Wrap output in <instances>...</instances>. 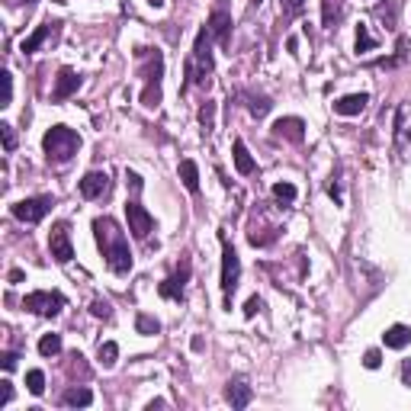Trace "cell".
Here are the masks:
<instances>
[{"label":"cell","instance_id":"1","mask_svg":"<svg viewBox=\"0 0 411 411\" xmlns=\"http://www.w3.org/2000/svg\"><path fill=\"white\" fill-rule=\"evenodd\" d=\"M93 235H97V244H100L109 270H113L116 277H126L129 270H132V251H129L126 232L109 216H103V218H93Z\"/></svg>","mask_w":411,"mask_h":411},{"label":"cell","instance_id":"2","mask_svg":"<svg viewBox=\"0 0 411 411\" xmlns=\"http://www.w3.org/2000/svg\"><path fill=\"white\" fill-rule=\"evenodd\" d=\"M212 42H216V39H212L209 26L196 33V45H193V51H190V58H186V65H184L186 84H200V87L209 84V74H212Z\"/></svg>","mask_w":411,"mask_h":411},{"label":"cell","instance_id":"3","mask_svg":"<svg viewBox=\"0 0 411 411\" xmlns=\"http://www.w3.org/2000/svg\"><path fill=\"white\" fill-rule=\"evenodd\" d=\"M42 148L51 164H67L77 154V148H81V135L67 126H51L42 138Z\"/></svg>","mask_w":411,"mask_h":411},{"label":"cell","instance_id":"4","mask_svg":"<svg viewBox=\"0 0 411 411\" xmlns=\"http://www.w3.org/2000/svg\"><path fill=\"white\" fill-rule=\"evenodd\" d=\"M218 238H222V293H225L228 305H232V296H235L238 280H241V257H238V251L228 241L225 228L218 232Z\"/></svg>","mask_w":411,"mask_h":411},{"label":"cell","instance_id":"5","mask_svg":"<svg viewBox=\"0 0 411 411\" xmlns=\"http://www.w3.org/2000/svg\"><path fill=\"white\" fill-rule=\"evenodd\" d=\"M23 309L42 315V319H55L61 309H65V296L61 293H51V289H35L23 299Z\"/></svg>","mask_w":411,"mask_h":411},{"label":"cell","instance_id":"6","mask_svg":"<svg viewBox=\"0 0 411 411\" xmlns=\"http://www.w3.org/2000/svg\"><path fill=\"white\" fill-rule=\"evenodd\" d=\"M392 135H395V152L402 158H411V103H398Z\"/></svg>","mask_w":411,"mask_h":411},{"label":"cell","instance_id":"7","mask_svg":"<svg viewBox=\"0 0 411 411\" xmlns=\"http://www.w3.org/2000/svg\"><path fill=\"white\" fill-rule=\"evenodd\" d=\"M51 209V196H29V200H19L13 202V216L26 225H35V222H42Z\"/></svg>","mask_w":411,"mask_h":411},{"label":"cell","instance_id":"8","mask_svg":"<svg viewBox=\"0 0 411 411\" xmlns=\"http://www.w3.org/2000/svg\"><path fill=\"white\" fill-rule=\"evenodd\" d=\"M126 218H129V232H132L135 238H148L154 232V218H152V212L145 209L138 200H132V202H126Z\"/></svg>","mask_w":411,"mask_h":411},{"label":"cell","instance_id":"9","mask_svg":"<svg viewBox=\"0 0 411 411\" xmlns=\"http://www.w3.org/2000/svg\"><path fill=\"white\" fill-rule=\"evenodd\" d=\"M190 270H193V264H190V257H184L174 277H168L158 286V293L164 296V299H184V289H186V283H190Z\"/></svg>","mask_w":411,"mask_h":411},{"label":"cell","instance_id":"10","mask_svg":"<svg viewBox=\"0 0 411 411\" xmlns=\"http://www.w3.org/2000/svg\"><path fill=\"white\" fill-rule=\"evenodd\" d=\"M49 251H51V257L58 260V264H67V260L74 257V248H71V232H67L65 222H58V225L51 228V235H49Z\"/></svg>","mask_w":411,"mask_h":411},{"label":"cell","instance_id":"11","mask_svg":"<svg viewBox=\"0 0 411 411\" xmlns=\"http://www.w3.org/2000/svg\"><path fill=\"white\" fill-rule=\"evenodd\" d=\"M209 33H212V39H216L222 49H228L232 45V13L228 10H222V7H216L212 10V17H209Z\"/></svg>","mask_w":411,"mask_h":411},{"label":"cell","instance_id":"12","mask_svg":"<svg viewBox=\"0 0 411 411\" xmlns=\"http://www.w3.org/2000/svg\"><path fill=\"white\" fill-rule=\"evenodd\" d=\"M81 193L87 196V200H100V196L109 193V174L106 170H90V174H84V180H81Z\"/></svg>","mask_w":411,"mask_h":411},{"label":"cell","instance_id":"13","mask_svg":"<svg viewBox=\"0 0 411 411\" xmlns=\"http://www.w3.org/2000/svg\"><path fill=\"white\" fill-rule=\"evenodd\" d=\"M273 138H286V142H303L305 138V122L299 116H286L273 122Z\"/></svg>","mask_w":411,"mask_h":411},{"label":"cell","instance_id":"14","mask_svg":"<svg viewBox=\"0 0 411 411\" xmlns=\"http://www.w3.org/2000/svg\"><path fill=\"white\" fill-rule=\"evenodd\" d=\"M225 398L232 402V408H248V405H251V398H254V389L248 386V379L235 376V379H228Z\"/></svg>","mask_w":411,"mask_h":411},{"label":"cell","instance_id":"15","mask_svg":"<svg viewBox=\"0 0 411 411\" xmlns=\"http://www.w3.org/2000/svg\"><path fill=\"white\" fill-rule=\"evenodd\" d=\"M77 87H81V74H77L74 67H61L58 77H55V100H67L71 93H77Z\"/></svg>","mask_w":411,"mask_h":411},{"label":"cell","instance_id":"16","mask_svg":"<svg viewBox=\"0 0 411 411\" xmlns=\"http://www.w3.org/2000/svg\"><path fill=\"white\" fill-rule=\"evenodd\" d=\"M366 103H369L366 93H350V97L335 100V113L337 116H360L363 109H366Z\"/></svg>","mask_w":411,"mask_h":411},{"label":"cell","instance_id":"17","mask_svg":"<svg viewBox=\"0 0 411 411\" xmlns=\"http://www.w3.org/2000/svg\"><path fill=\"white\" fill-rule=\"evenodd\" d=\"M344 19V0H321V26L335 29Z\"/></svg>","mask_w":411,"mask_h":411},{"label":"cell","instance_id":"18","mask_svg":"<svg viewBox=\"0 0 411 411\" xmlns=\"http://www.w3.org/2000/svg\"><path fill=\"white\" fill-rule=\"evenodd\" d=\"M232 154H235V168H238V174L251 177L254 170H257V164H254L251 152H248V148H244V142H241V138H238V142L232 145Z\"/></svg>","mask_w":411,"mask_h":411},{"label":"cell","instance_id":"19","mask_svg":"<svg viewBox=\"0 0 411 411\" xmlns=\"http://www.w3.org/2000/svg\"><path fill=\"white\" fill-rule=\"evenodd\" d=\"M382 341H386V347H392V350H402V347H408V341H411V328H405V325L386 328Z\"/></svg>","mask_w":411,"mask_h":411},{"label":"cell","instance_id":"20","mask_svg":"<svg viewBox=\"0 0 411 411\" xmlns=\"http://www.w3.org/2000/svg\"><path fill=\"white\" fill-rule=\"evenodd\" d=\"M55 26H58V23H45V26H39V29H35L29 39H23V51H26V55L39 51V45H42L49 35H55Z\"/></svg>","mask_w":411,"mask_h":411},{"label":"cell","instance_id":"21","mask_svg":"<svg viewBox=\"0 0 411 411\" xmlns=\"http://www.w3.org/2000/svg\"><path fill=\"white\" fill-rule=\"evenodd\" d=\"M180 180L190 193H200V168H196V161H180Z\"/></svg>","mask_w":411,"mask_h":411},{"label":"cell","instance_id":"22","mask_svg":"<svg viewBox=\"0 0 411 411\" xmlns=\"http://www.w3.org/2000/svg\"><path fill=\"white\" fill-rule=\"evenodd\" d=\"M61 402L71 405V408H87V405L93 402V392L90 389H84V386H74V389H67Z\"/></svg>","mask_w":411,"mask_h":411},{"label":"cell","instance_id":"23","mask_svg":"<svg viewBox=\"0 0 411 411\" xmlns=\"http://www.w3.org/2000/svg\"><path fill=\"white\" fill-rule=\"evenodd\" d=\"M376 19L386 26V29H395V26H398V0H386L382 7H376Z\"/></svg>","mask_w":411,"mask_h":411},{"label":"cell","instance_id":"24","mask_svg":"<svg viewBox=\"0 0 411 411\" xmlns=\"http://www.w3.org/2000/svg\"><path fill=\"white\" fill-rule=\"evenodd\" d=\"M411 55V39H398V45H395V58H386V61H379L382 67H395V65H402V61H408Z\"/></svg>","mask_w":411,"mask_h":411},{"label":"cell","instance_id":"25","mask_svg":"<svg viewBox=\"0 0 411 411\" xmlns=\"http://www.w3.org/2000/svg\"><path fill=\"white\" fill-rule=\"evenodd\" d=\"M26 389H29L33 395L45 392V373L42 369H29V373H26Z\"/></svg>","mask_w":411,"mask_h":411},{"label":"cell","instance_id":"26","mask_svg":"<svg viewBox=\"0 0 411 411\" xmlns=\"http://www.w3.org/2000/svg\"><path fill=\"white\" fill-rule=\"evenodd\" d=\"M273 200H277L280 206H293L296 202V186L293 184H277L273 186Z\"/></svg>","mask_w":411,"mask_h":411},{"label":"cell","instance_id":"27","mask_svg":"<svg viewBox=\"0 0 411 411\" xmlns=\"http://www.w3.org/2000/svg\"><path fill=\"white\" fill-rule=\"evenodd\" d=\"M39 353H42V357H58L61 353V337L58 335H45L42 341H39Z\"/></svg>","mask_w":411,"mask_h":411},{"label":"cell","instance_id":"28","mask_svg":"<svg viewBox=\"0 0 411 411\" xmlns=\"http://www.w3.org/2000/svg\"><path fill=\"white\" fill-rule=\"evenodd\" d=\"M200 126H202V132H212V129H216V103L212 100H206V106L200 109Z\"/></svg>","mask_w":411,"mask_h":411},{"label":"cell","instance_id":"29","mask_svg":"<svg viewBox=\"0 0 411 411\" xmlns=\"http://www.w3.org/2000/svg\"><path fill=\"white\" fill-rule=\"evenodd\" d=\"M135 328H138V335H158V331H161V321L142 312V315L135 319Z\"/></svg>","mask_w":411,"mask_h":411},{"label":"cell","instance_id":"30","mask_svg":"<svg viewBox=\"0 0 411 411\" xmlns=\"http://www.w3.org/2000/svg\"><path fill=\"white\" fill-rule=\"evenodd\" d=\"M376 49V39H373V35H369V29L366 26H357V55H360V51H373Z\"/></svg>","mask_w":411,"mask_h":411},{"label":"cell","instance_id":"31","mask_svg":"<svg viewBox=\"0 0 411 411\" xmlns=\"http://www.w3.org/2000/svg\"><path fill=\"white\" fill-rule=\"evenodd\" d=\"M116 357H119V347L113 344V341H106V344H100V363L103 366H116Z\"/></svg>","mask_w":411,"mask_h":411},{"label":"cell","instance_id":"32","mask_svg":"<svg viewBox=\"0 0 411 411\" xmlns=\"http://www.w3.org/2000/svg\"><path fill=\"white\" fill-rule=\"evenodd\" d=\"M0 84H3V93H0V106H10V103H13V74H10V71H3V74H0Z\"/></svg>","mask_w":411,"mask_h":411},{"label":"cell","instance_id":"33","mask_svg":"<svg viewBox=\"0 0 411 411\" xmlns=\"http://www.w3.org/2000/svg\"><path fill=\"white\" fill-rule=\"evenodd\" d=\"M280 10H283V19H293L305 10V0H280Z\"/></svg>","mask_w":411,"mask_h":411},{"label":"cell","instance_id":"34","mask_svg":"<svg viewBox=\"0 0 411 411\" xmlns=\"http://www.w3.org/2000/svg\"><path fill=\"white\" fill-rule=\"evenodd\" d=\"M270 106H273V103H270L267 97H251V106H248V109H251L254 119H264L270 113Z\"/></svg>","mask_w":411,"mask_h":411},{"label":"cell","instance_id":"35","mask_svg":"<svg viewBox=\"0 0 411 411\" xmlns=\"http://www.w3.org/2000/svg\"><path fill=\"white\" fill-rule=\"evenodd\" d=\"M0 135H3V152H7V154L17 152V132H13V126H10V122H3V126H0Z\"/></svg>","mask_w":411,"mask_h":411},{"label":"cell","instance_id":"36","mask_svg":"<svg viewBox=\"0 0 411 411\" xmlns=\"http://www.w3.org/2000/svg\"><path fill=\"white\" fill-rule=\"evenodd\" d=\"M90 312L97 315V319H103V321L113 319V305H109L106 299H93V303H90Z\"/></svg>","mask_w":411,"mask_h":411},{"label":"cell","instance_id":"37","mask_svg":"<svg viewBox=\"0 0 411 411\" xmlns=\"http://www.w3.org/2000/svg\"><path fill=\"white\" fill-rule=\"evenodd\" d=\"M260 309H264V299H260V296H251V299L244 303V319H254Z\"/></svg>","mask_w":411,"mask_h":411},{"label":"cell","instance_id":"38","mask_svg":"<svg viewBox=\"0 0 411 411\" xmlns=\"http://www.w3.org/2000/svg\"><path fill=\"white\" fill-rule=\"evenodd\" d=\"M379 363H382V353H379V350H366V353H363V366H366V369H379Z\"/></svg>","mask_w":411,"mask_h":411},{"label":"cell","instance_id":"39","mask_svg":"<svg viewBox=\"0 0 411 411\" xmlns=\"http://www.w3.org/2000/svg\"><path fill=\"white\" fill-rule=\"evenodd\" d=\"M10 398H13V386H10V379H3V382H0V408H3Z\"/></svg>","mask_w":411,"mask_h":411},{"label":"cell","instance_id":"40","mask_svg":"<svg viewBox=\"0 0 411 411\" xmlns=\"http://www.w3.org/2000/svg\"><path fill=\"white\" fill-rule=\"evenodd\" d=\"M126 180H129V186H132V190H135V193H142V177H138V174H135V170H126Z\"/></svg>","mask_w":411,"mask_h":411},{"label":"cell","instance_id":"41","mask_svg":"<svg viewBox=\"0 0 411 411\" xmlns=\"http://www.w3.org/2000/svg\"><path fill=\"white\" fill-rule=\"evenodd\" d=\"M17 360H19V357H17V353H13V350H10V353H3V369H7V373H10V369L17 366Z\"/></svg>","mask_w":411,"mask_h":411},{"label":"cell","instance_id":"42","mask_svg":"<svg viewBox=\"0 0 411 411\" xmlns=\"http://www.w3.org/2000/svg\"><path fill=\"white\" fill-rule=\"evenodd\" d=\"M402 382H405V386H411V360L402 363Z\"/></svg>","mask_w":411,"mask_h":411},{"label":"cell","instance_id":"43","mask_svg":"<svg viewBox=\"0 0 411 411\" xmlns=\"http://www.w3.org/2000/svg\"><path fill=\"white\" fill-rule=\"evenodd\" d=\"M23 280H26L23 270H10V283H23Z\"/></svg>","mask_w":411,"mask_h":411},{"label":"cell","instance_id":"44","mask_svg":"<svg viewBox=\"0 0 411 411\" xmlns=\"http://www.w3.org/2000/svg\"><path fill=\"white\" fill-rule=\"evenodd\" d=\"M148 3H152V7H161V3H164V0H148Z\"/></svg>","mask_w":411,"mask_h":411},{"label":"cell","instance_id":"45","mask_svg":"<svg viewBox=\"0 0 411 411\" xmlns=\"http://www.w3.org/2000/svg\"><path fill=\"white\" fill-rule=\"evenodd\" d=\"M251 3H260V0H251Z\"/></svg>","mask_w":411,"mask_h":411}]
</instances>
